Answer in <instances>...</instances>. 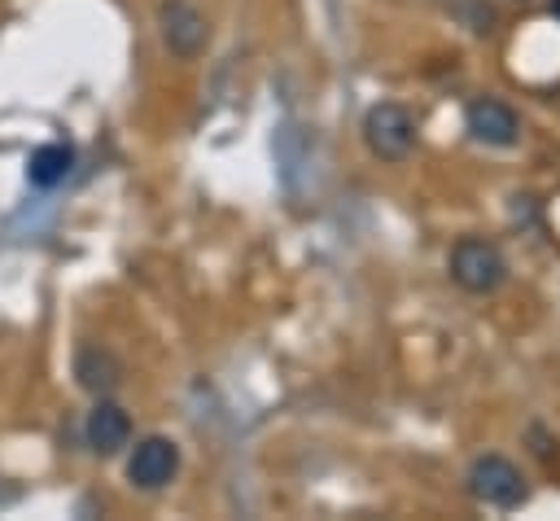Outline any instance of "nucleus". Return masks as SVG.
<instances>
[{
    "instance_id": "obj_1",
    "label": "nucleus",
    "mask_w": 560,
    "mask_h": 521,
    "mask_svg": "<svg viewBox=\"0 0 560 521\" xmlns=\"http://www.w3.org/2000/svg\"><path fill=\"white\" fill-rule=\"evenodd\" d=\"M446 267H451V280H455L459 289H468V293H494V289L508 280V258H503V250H499L494 241H486V236H459V241L451 245Z\"/></svg>"
},
{
    "instance_id": "obj_2",
    "label": "nucleus",
    "mask_w": 560,
    "mask_h": 521,
    "mask_svg": "<svg viewBox=\"0 0 560 521\" xmlns=\"http://www.w3.org/2000/svg\"><path fill=\"white\" fill-rule=\"evenodd\" d=\"M363 140L372 149V158L381 162H402L416 149V118L407 105L398 101H381L363 114Z\"/></svg>"
},
{
    "instance_id": "obj_3",
    "label": "nucleus",
    "mask_w": 560,
    "mask_h": 521,
    "mask_svg": "<svg viewBox=\"0 0 560 521\" xmlns=\"http://www.w3.org/2000/svg\"><path fill=\"white\" fill-rule=\"evenodd\" d=\"M468 490L490 508H516L525 503V477L503 455H477L468 468Z\"/></svg>"
},
{
    "instance_id": "obj_4",
    "label": "nucleus",
    "mask_w": 560,
    "mask_h": 521,
    "mask_svg": "<svg viewBox=\"0 0 560 521\" xmlns=\"http://www.w3.org/2000/svg\"><path fill=\"white\" fill-rule=\"evenodd\" d=\"M158 26H162V44L175 53V57H197L201 48H206V39H210V26H206V18H201V9L197 4H188V0H166L162 9H158Z\"/></svg>"
},
{
    "instance_id": "obj_5",
    "label": "nucleus",
    "mask_w": 560,
    "mask_h": 521,
    "mask_svg": "<svg viewBox=\"0 0 560 521\" xmlns=\"http://www.w3.org/2000/svg\"><path fill=\"white\" fill-rule=\"evenodd\" d=\"M464 127L472 131V140H481V144H490V149H508V144L521 140V118H516V109H512L508 101H499V96H477V101H468Z\"/></svg>"
},
{
    "instance_id": "obj_6",
    "label": "nucleus",
    "mask_w": 560,
    "mask_h": 521,
    "mask_svg": "<svg viewBox=\"0 0 560 521\" xmlns=\"http://www.w3.org/2000/svg\"><path fill=\"white\" fill-rule=\"evenodd\" d=\"M175 468H179V447L171 438H158V433L136 442V451L127 460V477L140 490H162L175 477Z\"/></svg>"
},
{
    "instance_id": "obj_7",
    "label": "nucleus",
    "mask_w": 560,
    "mask_h": 521,
    "mask_svg": "<svg viewBox=\"0 0 560 521\" xmlns=\"http://www.w3.org/2000/svg\"><path fill=\"white\" fill-rule=\"evenodd\" d=\"M83 438H88V447H92L96 455H114V451H122V447L131 442V416H127L118 403L101 398V403L88 412Z\"/></svg>"
},
{
    "instance_id": "obj_8",
    "label": "nucleus",
    "mask_w": 560,
    "mask_h": 521,
    "mask_svg": "<svg viewBox=\"0 0 560 521\" xmlns=\"http://www.w3.org/2000/svg\"><path fill=\"white\" fill-rule=\"evenodd\" d=\"M70 166H74V149L61 144V140H52V144H39V149L26 158V180H31L35 188H57V184L70 175Z\"/></svg>"
},
{
    "instance_id": "obj_9",
    "label": "nucleus",
    "mask_w": 560,
    "mask_h": 521,
    "mask_svg": "<svg viewBox=\"0 0 560 521\" xmlns=\"http://www.w3.org/2000/svg\"><path fill=\"white\" fill-rule=\"evenodd\" d=\"M74 377H79L83 390H92V394H109V390L118 385V363H114L105 350L83 346L79 359H74Z\"/></svg>"
}]
</instances>
